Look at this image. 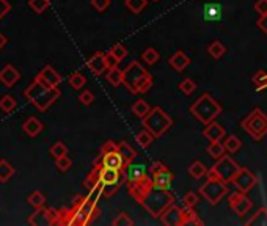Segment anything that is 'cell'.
Here are the masks:
<instances>
[{"label": "cell", "instance_id": "35", "mask_svg": "<svg viewBox=\"0 0 267 226\" xmlns=\"http://www.w3.org/2000/svg\"><path fill=\"white\" fill-rule=\"evenodd\" d=\"M142 58L146 65H156V63L160 60V54L157 52V49L148 47V49H145V52L142 54Z\"/></svg>", "mask_w": 267, "mask_h": 226}, {"label": "cell", "instance_id": "13", "mask_svg": "<svg viewBox=\"0 0 267 226\" xmlns=\"http://www.w3.org/2000/svg\"><path fill=\"white\" fill-rule=\"evenodd\" d=\"M60 90L58 87H51V88H44L41 93L33 99L32 104L37 107L39 112H46L51 105L57 101V99L60 97Z\"/></svg>", "mask_w": 267, "mask_h": 226}, {"label": "cell", "instance_id": "54", "mask_svg": "<svg viewBox=\"0 0 267 226\" xmlns=\"http://www.w3.org/2000/svg\"><path fill=\"white\" fill-rule=\"evenodd\" d=\"M153 2H159V0H153Z\"/></svg>", "mask_w": 267, "mask_h": 226}, {"label": "cell", "instance_id": "17", "mask_svg": "<svg viewBox=\"0 0 267 226\" xmlns=\"http://www.w3.org/2000/svg\"><path fill=\"white\" fill-rule=\"evenodd\" d=\"M55 220H57V210L54 209H44L38 207L35 214H32V217L29 218L30 225H55Z\"/></svg>", "mask_w": 267, "mask_h": 226}, {"label": "cell", "instance_id": "18", "mask_svg": "<svg viewBox=\"0 0 267 226\" xmlns=\"http://www.w3.org/2000/svg\"><path fill=\"white\" fill-rule=\"evenodd\" d=\"M227 135V131H225V127L217 123V121H212L206 124V127L203 129V137H205L208 141H222Z\"/></svg>", "mask_w": 267, "mask_h": 226}, {"label": "cell", "instance_id": "29", "mask_svg": "<svg viewBox=\"0 0 267 226\" xmlns=\"http://www.w3.org/2000/svg\"><path fill=\"white\" fill-rule=\"evenodd\" d=\"M15 174V167L8 160H0V182H6Z\"/></svg>", "mask_w": 267, "mask_h": 226}, {"label": "cell", "instance_id": "51", "mask_svg": "<svg viewBox=\"0 0 267 226\" xmlns=\"http://www.w3.org/2000/svg\"><path fill=\"white\" fill-rule=\"evenodd\" d=\"M255 11L258 14H261V16L267 14V0H256L255 2Z\"/></svg>", "mask_w": 267, "mask_h": 226}, {"label": "cell", "instance_id": "32", "mask_svg": "<svg viewBox=\"0 0 267 226\" xmlns=\"http://www.w3.org/2000/svg\"><path fill=\"white\" fill-rule=\"evenodd\" d=\"M83 186H85L88 190H95V188H101V182H99V173H97V168L95 167L93 171H91L88 176L85 182H83Z\"/></svg>", "mask_w": 267, "mask_h": 226}, {"label": "cell", "instance_id": "27", "mask_svg": "<svg viewBox=\"0 0 267 226\" xmlns=\"http://www.w3.org/2000/svg\"><path fill=\"white\" fill-rule=\"evenodd\" d=\"M150 110H151V107L145 99H138V101H135L132 105V113L138 118H145L150 113Z\"/></svg>", "mask_w": 267, "mask_h": 226}, {"label": "cell", "instance_id": "36", "mask_svg": "<svg viewBox=\"0 0 267 226\" xmlns=\"http://www.w3.org/2000/svg\"><path fill=\"white\" fill-rule=\"evenodd\" d=\"M153 140H154V137H153V133L151 132H148V131H142V132H138L137 135H135V141H137V145L140 146V148H143V150H146L151 143H153Z\"/></svg>", "mask_w": 267, "mask_h": 226}, {"label": "cell", "instance_id": "28", "mask_svg": "<svg viewBox=\"0 0 267 226\" xmlns=\"http://www.w3.org/2000/svg\"><path fill=\"white\" fill-rule=\"evenodd\" d=\"M105 79L109 80L110 85H114V87H118V85L123 83V71L119 69L118 66L116 68H112V69H107V73H105Z\"/></svg>", "mask_w": 267, "mask_h": 226}, {"label": "cell", "instance_id": "37", "mask_svg": "<svg viewBox=\"0 0 267 226\" xmlns=\"http://www.w3.org/2000/svg\"><path fill=\"white\" fill-rule=\"evenodd\" d=\"M27 203L30 204V206L33 207H43L44 206V203H46V196L39 192V190H35L33 193L29 195V198H27Z\"/></svg>", "mask_w": 267, "mask_h": 226}, {"label": "cell", "instance_id": "53", "mask_svg": "<svg viewBox=\"0 0 267 226\" xmlns=\"http://www.w3.org/2000/svg\"><path fill=\"white\" fill-rule=\"evenodd\" d=\"M5 46H6V38H5V35L0 32V51H2Z\"/></svg>", "mask_w": 267, "mask_h": 226}, {"label": "cell", "instance_id": "21", "mask_svg": "<svg viewBox=\"0 0 267 226\" xmlns=\"http://www.w3.org/2000/svg\"><path fill=\"white\" fill-rule=\"evenodd\" d=\"M19 79H20L19 71L13 65H6L2 71H0V82L6 85V87H13Z\"/></svg>", "mask_w": 267, "mask_h": 226}, {"label": "cell", "instance_id": "9", "mask_svg": "<svg viewBox=\"0 0 267 226\" xmlns=\"http://www.w3.org/2000/svg\"><path fill=\"white\" fill-rule=\"evenodd\" d=\"M210 170L215 173V176L219 179H222L223 182H227V184H231L234 181L236 174L239 173V170H241V165H237V162L234 159H231L229 155L225 154L223 157L217 159L215 165Z\"/></svg>", "mask_w": 267, "mask_h": 226}, {"label": "cell", "instance_id": "5", "mask_svg": "<svg viewBox=\"0 0 267 226\" xmlns=\"http://www.w3.org/2000/svg\"><path fill=\"white\" fill-rule=\"evenodd\" d=\"M142 124L146 131L153 133L154 138H159L170 131V127L173 126V119L165 110L160 107H154L150 110L148 115L142 118Z\"/></svg>", "mask_w": 267, "mask_h": 226}, {"label": "cell", "instance_id": "10", "mask_svg": "<svg viewBox=\"0 0 267 226\" xmlns=\"http://www.w3.org/2000/svg\"><path fill=\"white\" fill-rule=\"evenodd\" d=\"M151 179L153 182L156 184L157 187H162V188H168L170 187V184L173 182L174 176L173 173L168 170L167 165H164L162 162H154V164L151 165Z\"/></svg>", "mask_w": 267, "mask_h": 226}, {"label": "cell", "instance_id": "15", "mask_svg": "<svg viewBox=\"0 0 267 226\" xmlns=\"http://www.w3.org/2000/svg\"><path fill=\"white\" fill-rule=\"evenodd\" d=\"M228 203H229V207L233 209L239 217L245 215V214H247V212L251 209V201H250V198H247V195L242 193V192H239V190H237V192H234V193H231V195H229Z\"/></svg>", "mask_w": 267, "mask_h": 226}, {"label": "cell", "instance_id": "2", "mask_svg": "<svg viewBox=\"0 0 267 226\" xmlns=\"http://www.w3.org/2000/svg\"><path fill=\"white\" fill-rule=\"evenodd\" d=\"M123 85L132 94H143L153 88V77L140 61L134 60L123 71Z\"/></svg>", "mask_w": 267, "mask_h": 226}, {"label": "cell", "instance_id": "33", "mask_svg": "<svg viewBox=\"0 0 267 226\" xmlns=\"http://www.w3.org/2000/svg\"><path fill=\"white\" fill-rule=\"evenodd\" d=\"M225 52H227V49H225V46L222 44L220 41L210 42L209 47H208V54H209L210 56H212V58H215V60L222 58V56L225 55Z\"/></svg>", "mask_w": 267, "mask_h": 226}, {"label": "cell", "instance_id": "50", "mask_svg": "<svg viewBox=\"0 0 267 226\" xmlns=\"http://www.w3.org/2000/svg\"><path fill=\"white\" fill-rule=\"evenodd\" d=\"M105 61H107V68L112 69V68H116L119 65V60L116 58V56L112 54V52H107L105 54Z\"/></svg>", "mask_w": 267, "mask_h": 226}, {"label": "cell", "instance_id": "46", "mask_svg": "<svg viewBox=\"0 0 267 226\" xmlns=\"http://www.w3.org/2000/svg\"><path fill=\"white\" fill-rule=\"evenodd\" d=\"M110 52L114 54V55L116 56V58H118L119 61L124 60L126 56H128V54H129V52H128V49H126L123 44H115L114 47L110 49Z\"/></svg>", "mask_w": 267, "mask_h": 226}, {"label": "cell", "instance_id": "24", "mask_svg": "<svg viewBox=\"0 0 267 226\" xmlns=\"http://www.w3.org/2000/svg\"><path fill=\"white\" fill-rule=\"evenodd\" d=\"M118 151L121 152L123 159H124V164H126V168H128V165H131L134 159L137 157V152L128 143V141H119L118 143Z\"/></svg>", "mask_w": 267, "mask_h": 226}, {"label": "cell", "instance_id": "49", "mask_svg": "<svg viewBox=\"0 0 267 226\" xmlns=\"http://www.w3.org/2000/svg\"><path fill=\"white\" fill-rule=\"evenodd\" d=\"M10 11H11V3L8 0H0V20H2Z\"/></svg>", "mask_w": 267, "mask_h": 226}, {"label": "cell", "instance_id": "44", "mask_svg": "<svg viewBox=\"0 0 267 226\" xmlns=\"http://www.w3.org/2000/svg\"><path fill=\"white\" fill-rule=\"evenodd\" d=\"M114 226H132L134 225V220L126 214V212H121V214H118V217L115 218L114 222H112Z\"/></svg>", "mask_w": 267, "mask_h": 226}, {"label": "cell", "instance_id": "41", "mask_svg": "<svg viewBox=\"0 0 267 226\" xmlns=\"http://www.w3.org/2000/svg\"><path fill=\"white\" fill-rule=\"evenodd\" d=\"M49 5H51V2H49V0H29V6L37 14L44 13L49 8Z\"/></svg>", "mask_w": 267, "mask_h": 226}, {"label": "cell", "instance_id": "39", "mask_svg": "<svg viewBox=\"0 0 267 226\" xmlns=\"http://www.w3.org/2000/svg\"><path fill=\"white\" fill-rule=\"evenodd\" d=\"M16 105H18L16 99L13 96H10V94H5L2 99H0V109H2L5 113H11L13 110L16 109Z\"/></svg>", "mask_w": 267, "mask_h": 226}, {"label": "cell", "instance_id": "40", "mask_svg": "<svg viewBox=\"0 0 267 226\" xmlns=\"http://www.w3.org/2000/svg\"><path fill=\"white\" fill-rule=\"evenodd\" d=\"M49 152H51L52 157L60 159V157H63V155H68V146L63 143V141H57V143H54L51 146Z\"/></svg>", "mask_w": 267, "mask_h": 226}, {"label": "cell", "instance_id": "52", "mask_svg": "<svg viewBox=\"0 0 267 226\" xmlns=\"http://www.w3.org/2000/svg\"><path fill=\"white\" fill-rule=\"evenodd\" d=\"M256 27L263 33H267V14H264V16H261V18L256 20Z\"/></svg>", "mask_w": 267, "mask_h": 226}, {"label": "cell", "instance_id": "25", "mask_svg": "<svg viewBox=\"0 0 267 226\" xmlns=\"http://www.w3.org/2000/svg\"><path fill=\"white\" fill-rule=\"evenodd\" d=\"M206 152L210 155L212 159H220L227 154V150H225V145L222 141H209V145L206 148Z\"/></svg>", "mask_w": 267, "mask_h": 226}, {"label": "cell", "instance_id": "31", "mask_svg": "<svg viewBox=\"0 0 267 226\" xmlns=\"http://www.w3.org/2000/svg\"><path fill=\"white\" fill-rule=\"evenodd\" d=\"M124 5H126V8H128L131 13L140 14L146 8V5H148V0H126Z\"/></svg>", "mask_w": 267, "mask_h": 226}, {"label": "cell", "instance_id": "16", "mask_svg": "<svg viewBox=\"0 0 267 226\" xmlns=\"http://www.w3.org/2000/svg\"><path fill=\"white\" fill-rule=\"evenodd\" d=\"M35 80L39 82L41 85H44L46 88H51V87H58L61 82V75L52 66L47 65L35 75Z\"/></svg>", "mask_w": 267, "mask_h": 226}, {"label": "cell", "instance_id": "22", "mask_svg": "<svg viewBox=\"0 0 267 226\" xmlns=\"http://www.w3.org/2000/svg\"><path fill=\"white\" fill-rule=\"evenodd\" d=\"M22 129L24 132L27 133L29 137H38L41 132H43L44 129V124L39 121L38 118H35V116H30V118H27L24 124H22Z\"/></svg>", "mask_w": 267, "mask_h": 226}, {"label": "cell", "instance_id": "42", "mask_svg": "<svg viewBox=\"0 0 267 226\" xmlns=\"http://www.w3.org/2000/svg\"><path fill=\"white\" fill-rule=\"evenodd\" d=\"M182 204L187 209H195V206L198 204V195L195 192H187L184 196H182Z\"/></svg>", "mask_w": 267, "mask_h": 226}, {"label": "cell", "instance_id": "48", "mask_svg": "<svg viewBox=\"0 0 267 226\" xmlns=\"http://www.w3.org/2000/svg\"><path fill=\"white\" fill-rule=\"evenodd\" d=\"M91 5H93V8L96 11H105L110 6V0H91Z\"/></svg>", "mask_w": 267, "mask_h": 226}, {"label": "cell", "instance_id": "30", "mask_svg": "<svg viewBox=\"0 0 267 226\" xmlns=\"http://www.w3.org/2000/svg\"><path fill=\"white\" fill-rule=\"evenodd\" d=\"M223 145H225V150H227L228 154H234L242 148V141L236 135H228L227 140L223 141Z\"/></svg>", "mask_w": 267, "mask_h": 226}, {"label": "cell", "instance_id": "12", "mask_svg": "<svg viewBox=\"0 0 267 226\" xmlns=\"http://www.w3.org/2000/svg\"><path fill=\"white\" fill-rule=\"evenodd\" d=\"M233 184H234L236 190H239V192L248 193L250 190L258 184V178H256V174L253 171H250L248 168L241 167V170H239V173L236 174Z\"/></svg>", "mask_w": 267, "mask_h": 226}, {"label": "cell", "instance_id": "19", "mask_svg": "<svg viewBox=\"0 0 267 226\" xmlns=\"http://www.w3.org/2000/svg\"><path fill=\"white\" fill-rule=\"evenodd\" d=\"M87 66L95 75H102L104 73H107L109 68H107V61H105V54L96 52L93 56H90L88 58Z\"/></svg>", "mask_w": 267, "mask_h": 226}, {"label": "cell", "instance_id": "4", "mask_svg": "<svg viewBox=\"0 0 267 226\" xmlns=\"http://www.w3.org/2000/svg\"><path fill=\"white\" fill-rule=\"evenodd\" d=\"M124 181L128 184V190L134 200H135L142 192H145L151 184H154L151 179V174L148 176V173H146V167L143 164L128 165V168L124 170Z\"/></svg>", "mask_w": 267, "mask_h": 226}, {"label": "cell", "instance_id": "11", "mask_svg": "<svg viewBox=\"0 0 267 226\" xmlns=\"http://www.w3.org/2000/svg\"><path fill=\"white\" fill-rule=\"evenodd\" d=\"M187 218V210L186 207H178L176 204H172L170 207H167L165 212L160 215V222L165 226H184Z\"/></svg>", "mask_w": 267, "mask_h": 226}, {"label": "cell", "instance_id": "26", "mask_svg": "<svg viewBox=\"0 0 267 226\" xmlns=\"http://www.w3.org/2000/svg\"><path fill=\"white\" fill-rule=\"evenodd\" d=\"M189 174L192 176L193 179H201L208 174V168L205 167V164L200 160H193L191 165H189Z\"/></svg>", "mask_w": 267, "mask_h": 226}, {"label": "cell", "instance_id": "8", "mask_svg": "<svg viewBox=\"0 0 267 226\" xmlns=\"http://www.w3.org/2000/svg\"><path fill=\"white\" fill-rule=\"evenodd\" d=\"M96 164H99L102 167H107V168H115V170H121L124 173L126 170V164H124V159L121 152L118 151V143L115 141H105L104 146L101 148V152H99V159L96 160Z\"/></svg>", "mask_w": 267, "mask_h": 226}, {"label": "cell", "instance_id": "38", "mask_svg": "<svg viewBox=\"0 0 267 226\" xmlns=\"http://www.w3.org/2000/svg\"><path fill=\"white\" fill-rule=\"evenodd\" d=\"M85 83H87V77L83 75L82 73H79V71H76V73H73L71 75H69V85H71L74 90L83 88V85Z\"/></svg>", "mask_w": 267, "mask_h": 226}, {"label": "cell", "instance_id": "23", "mask_svg": "<svg viewBox=\"0 0 267 226\" xmlns=\"http://www.w3.org/2000/svg\"><path fill=\"white\" fill-rule=\"evenodd\" d=\"M203 18L208 22H217L222 19V6L219 3H208L203 6Z\"/></svg>", "mask_w": 267, "mask_h": 226}, {"label": "cell", "instance_id": "1", "mask_svg": "<svg viewBox=\"0 0 267 226\" xmlns=\"http://www.w3.org/2000/svg\"><path fill=\"white\" fill-rule=\"evenodd\" d=\"M135 201L138 204H142L145 210L154 218H160V215L164 214L167 207H170L174 203V196L168 192V188L157 187L156 184H151V186L145 190V192L140 193Z\"/></svg>", "mask_w": 267, "mask_h": 226}, {"label": "cell", "instance_id": "14", "mask_svg": "<svg viewBox=\"0 0 267 226\" xmlns=\"http://www.w3.org/2000/svg\"><path fill=\"white\" fill-rule=\"evenodd\" d=\"M95 167L97 168V173H99L101 187L102 186H114V184H118V186H121V182L124 181V173L121 171V170L102 167L99 164H96V162H95Z\"/></svg>", "mask_w": 267, "mask_h": 226}, {"label": "cell", "instance_id": "20", "mask_svg": "<svg viewBox=\"0 0 267 226\" xmlns=\"http://www.w3.org/2000/svg\"><path fill=\"white\" fill-rule=\"evenodd\" d=\"M191 58L184 54V51H178V52H174L172 56H170V60H168V65H170L176 73H182L189 65H191Z\"/></svg>", "mask_w": 267, "mask_h": 226}, {"label": "cell", "instance_id": "7", "mask_svg": "<svg viewBox=\"0 0 267 226\" xmlns=\"http://www.w3.org/2000/svg\"><path fill=\"white\" fill-rule=\"evenodd\" d=\"M242 127L255 141H261L267 135V115L261 109H253L242 119Z\"/></svg>", "mask_w": 267, "mask_h": 226}, {"label": "cell", "instance_id": "43", "mask_svg": "<svg viewBox=\"0 0 267 226\" xmlns=\"http://www.w3.org/2000/svg\"><path fill=\"white\" fill-rule=\"evenodd\" d=\"M179 90L184 93L186 96H191L193 91L196 90V83L192 79H184L179 83Z\"/></svg>", "mask_w": 267, "mask_h": 226}, {"label": "cell", "instance_id": "45", "mask_svg": "<svg viewBox=\"0 0 267 226\" xmlns=\"http://www.w3.org/2000/svg\"><path fill=\"white\" fill-rule=\"evenodd\" d=\"M57 162H55V165H57V168L60 170L61 173H65V171H68L69 168H71V165H73V160L68 157V155H63V157H60V159H55Z\"/></svg>", "mask_w": 267, "mask_h": 226}, {"label": "cell", "instance_id": "34", "mask_svg": "<svg viewBox=\"0 0 267 226\" xmlns=\"http://www.w3.org/2000/svg\"><path fill=\"white\" fill-rule=\"evenodd\" d=\"M247 225H253V226H267V209L261 207L255 215H253L250 220L247 222Z\"/></svg>", "mask_w": 267, "mask_h": 226}, {"label": "cell", "instance_id": "6", "mask_svg": "<svg viewBox=\"0 0 267 226\" xmlns=\"http://www.w3.org/2000/svg\"><path fill=\"white\" fill-rule=\"evenodd\" d=\"M198 190H200V195L205 198L210 206H215V204H219L222 198L228 193V184L217 178L215 173L209 168L206 174V182L203 184Z\"/></svg>", "mask_w": 267, "mask_h": 226}, {"label": "cell", "instance_id": "3", "mask_svg": "<svg viewBox=\"0 0 267 226\" xmlns=\"http://www.w3.org/2000/svg\"><path fill=\"white\" fill-rule=\"evenodd\" d=\"M191 113L198 119L203 124H209L215 121V118L222 115L223 107L220 105V102H217L215 99L210 96L209 93H203L196 101L191 105Z\"/></svg>", "mask_w": 267, "mask_h": 226}, {"label": "cell", "instance_id": "47", "mask_svg": "<svg viewBox=\"0 0 267 226\" xmlns=\"http://www.w3.org/2000/svg\"><path fill=\"white\" fill-rule=\"evenodd\" d=\"M79 101H80L83 105H91V104L95 102V94L91 93L90 90H85V91H82V93H80Z\"/></svg>", "mask_w": 267, "mask_h": 226}]
</instances>
